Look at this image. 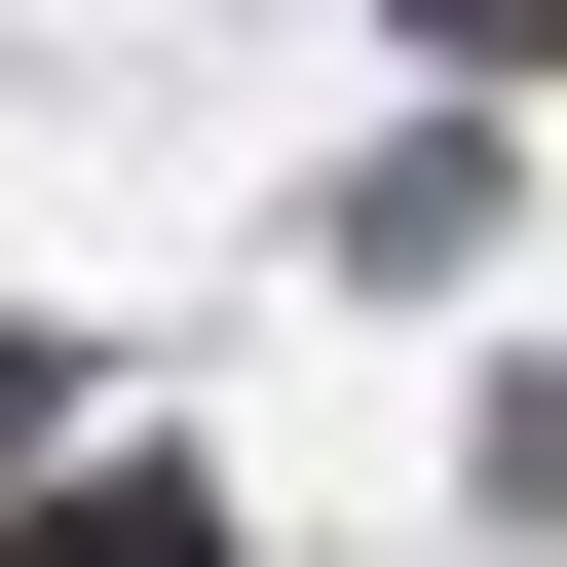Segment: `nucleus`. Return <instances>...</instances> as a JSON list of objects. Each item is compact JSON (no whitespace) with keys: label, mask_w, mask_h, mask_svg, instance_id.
Returning a JSON list of instances; mask_svg holds the SVG:
<instances>
[{"label":"nucleus","mask_w":567,"mask_h":567,"mask_svg":"<svg viewBox=\"0 0 567 567\" xmlns=\"http://www.w3.org/2000/svg\"><path fill=\"white\" fill-rule=\"evenodd\" d=\"M39 567H227V529H189V492H76V529H39Z\"/></svg>","instance_id":"nucleus-1"},{"label":"nucleus","mask_w":567,"mask_h":567,"mask_svg":"<svg viewBox=\"0 0 567 567\" xmlns=\"http://www.w3.org/2000/svg\"><path fill=\"white\" fill-rule=\"evenodd\" d=\"M454 39H567V0H454Z\"/></svg>","instance_id":"nucleus-2"}]
</instances>
